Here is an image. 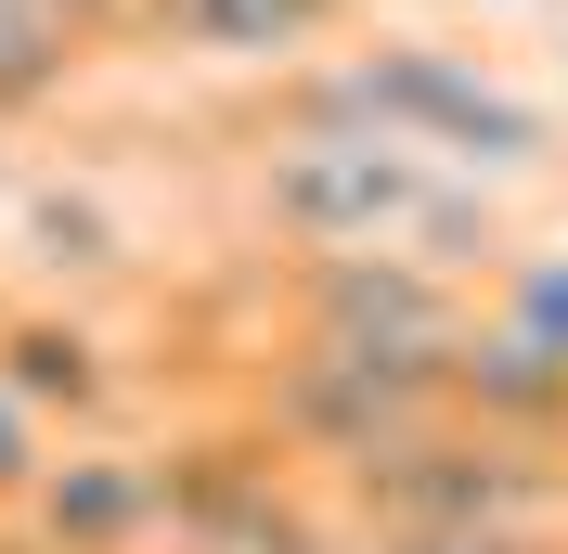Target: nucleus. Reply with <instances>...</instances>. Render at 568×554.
<instances>
[{
  "mask_svg": "<svg viewBox=\"0 0 568 554\" xmlns=\"http://www.w3.org/2000/svg\"><path fill=\"white\" fill-rule=\"evenodd\" d=\"M478 310V284L426 271L414 245H323L284 271V336L297 348H362V361H439Z\"/></svg>",
  "mask_w": 568,
  "mask_h": 554,
  "instance_id": "nucleus-1",
  "label": "nucleus"
},
{
  "mask_svg": "<svg viewBox=\"0 0 568 554\" xmlns=\"http://www.w3.org/2000/svg\"><path fill=\"white\" fill-rule=\"evenodd\" d=\"M426 181H439V155H414V142L311 130V142H284L272 168H258V219L297 258H323V245H400L414 207H426Z\"/></svg>",
  "mask_w": 568,
  "mask_h": 554,
  "instance_id": "nucleus-2",
  "label": "nucleus"
},
{
  "mask_svg": "<svg viewBox=\"0 0 568 554\" xmlns=\"http://www.w3.org/2000/svg\"><path fill=\"white\" fill-rule=\"evenodd\" d=\"M0 529H13L27 554H169V451H155V439H116V425L52 439L39 490Z\"/></svg>",
  "mask_w": 568,
  "mask_h": 554,
  "instance_id": "nucleus-3",
  "label": "nucleus"
},
{
  "mask_svg": "<svg viewBox=\"0 0 568 554\" xmlns=\"http://www.w3.org/2000/svg\"><path fill=\"white\" fill-rule=\"evenodd\" d=\"M0 387L27 400V413H52L65 439H91V425L130 413V361H116V336L78 297H0Z\"/></svg>",
  "mask_w": 568,
  "mask_h": 554,
  "instance_id": "nucleus-4",
  "label": "nucleus"
},
{
  "mask_svg": "<svg viewBox=\"0 0 568 554\" xmlns=\"http://www.w3.org/2000/svg\"><path fill=\"white\" fill-rule=\"evenodd\" d=\"M349 0H155V27L194 52H311Z\"/></svg>",
  "mask_w": 568,
  "mask_h": 554,
  "instance_id": "nucleus-5",
  "label": "nucleus"
},
{
  "mask_svg": "<svg viewBox=\"0 0 568 554\" xmlns=\"http://www.w3.org/2000/svg\"><path fill=\"white\" fill-rule=\"evenodd\" d=\"M478 322H504V336H530V348L568 361V245H504L478 271Z\"/></svg>",
  "mask_w": 568,
  "mask_h": 554,
  "instance_id": "nucleus-6",
  "label": "nucleus"
},
{
  "mask_svg": "<svg viewBox=\"0 0 568 554\" xmlns=\"http://www.w3.org/2000/svg\"><path fill=\"white\" fill-rule=\"evenodd\" d=\"M52 439H65V425H52V413H27V400L0 387V516H13V503L39 490V464H52Z\"/></svg>",
  "mask_w": 568,
  "mask_h": 554,
  "instance_id": "nucleus-7",
  "label": "nucleus"
},
{
  "mask_svg": "<svg viewBox=\"0 0 568 554\" xmlns=\"http://www.w3.org/2000/svg\"><path fill=\"white\" fill-rule=\"evenodd\" d=\"M375 554H568V529H400Z\"/></svg>",
  "mask_w": 568,
  "mask_h": 554,
  "instance_id": "nucleus-8",
  "label": "nucleus"
},
{
  "mask_svg": "<svg viewBox=\"0 0 568 554\" xmlns=\"http://www.w3.org/2000/svg\"><path fill=\"white\" fill-rule=\"evenodd\" d=\"M0 194H13V155H0Z\"/></svg>",
  "mask_w": 568,
  "mask_h": 554,
  "instance_id": "nucleus-9",
  "label": "nucleus"
},
{
  "mask_svg": "<svg viewBox=\"0 0 568 554\" xmlns=\"http://www.w3.org/2000/svg\"><path fill=\"white\" fill-rule=\"evenodd\" d=\"M0 297H13V284H0Z\"/></svg>",
  "mask_w": 568,
  "mask_h": 554,
  "instance_id": "nucleus-10",
  "label": "nucleus"
}]
</instances>
